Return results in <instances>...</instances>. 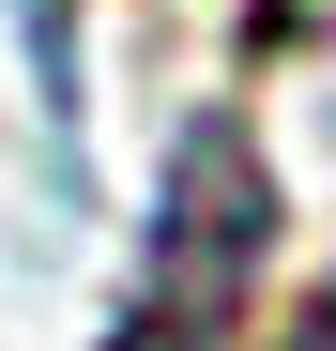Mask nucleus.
I'll use <instances>...</instances> for the list:
<instances>
[{"label":"nucleus","mask_w":336,"mask_h":351,"mask_svg":"<svg viewBox=\"0 0 336 351\" xmlns=\"http://www.w3.org/2000/svg\"><path fill=\"white\" fill-rule=\"evenodd\" d=\"M275 260V168L245 107H199L168 138V184H153V260H138V321L123 351H230L245 290Z\"/></svg>","instance_id":"nucleus-1"},{"label":"nucleus","mask_w":336,"mask_h":351,"mask_svg":"<svg viewBox=\"0 0 336 351\" xmlns=\"http://www.w3.org/2000/svg\"><path fill=\"white\" fill-rule=\"evenodd\" d=\"M291 351H336V275H321L306 306H291Z\"/></svg>","instance_id":"nucleus-2"}]
</instances>
